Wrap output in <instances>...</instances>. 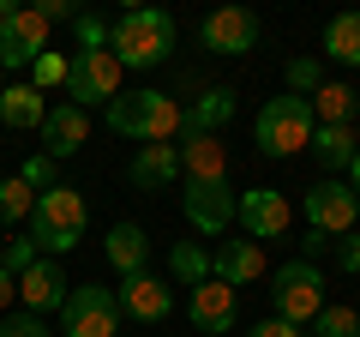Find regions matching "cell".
<instances>
[{"label":"cell","mask_w":360,"mask_h":337,"mask_svg":"<svg viewBox=\"0 0 360 337\" xmlns=\"http://www.w3.org/2000/svg\"><path fill=\"white\" fill-rule=\"evenodd\" d=\"M84 139H90V115L78 103H54L49 109V121H42V157H72V151H84Z\"/></svg>","instance_id":"obj_18"},{"label":"cell","mask_w":360,"mask_h":337,"mask_svg":"<svg viewBox=\"0 0 360 337\" xmlns=\"http://www.w3.org/2000/svg\"><path fill=\"white\" fill-rule=\"evenodd\" d=\"M180 181H229V145L217 133H180Z\"/></svg>","instance_id":"obj_16"},{"label":"cell","mask_w":360,"mask_h":337,"mask_svg":"<svg viewBox=\"0 0 360 337\" xmlns=\"http://www.w3.org/2000/svg\"><path fill=\"white\" fill-rule=\"evenodd\" d=\"M307 103H312V121H319V127H354L360 91H354V85H342V78H324Z\"/></svg>","instance_id":"obj_20"},{"label":"cell","mask_w":360,"mask_h":337,"mask_svg":"<svg viewBox=\"0 0 360 337\" xmlns=\"http://www.w3.org/2000/svg\"><path fill=\"white\" fill-rule=\"evenodd\" d=\"M205 49L210 54H252V42H258V18L246 13V6H217V13L205 18Z\"/></svg>","instance_id":"obj_13"},{"label":"cell","mask_w":360,"mask_h":337,"mask_svg":"<svg viewBox=\"0 0 360 337\" xmlns=\"http://www.w3.org/2000/svg\"><path fill=\"white\" fill-rule=\"evenodd\" d=\"M307 151L319 157V168H324V175H348V163H354L360 139H354V127H319Z\"/></svg>","instance_id":"obj_23"},{"label":"cell","mask_w":360,"mask_h":337,"mask_svg":"<svg viewBox=\"0 0 360 337\" xmlns=\"http://www.w3.org/2000/svg\"><path fill=\"white\" fill-rule=\"evenodd\" d=\"M312 133H319V121H312V103L307 97H270L264 109H258V121H252V145L264 157H300L312 145Z\"/></svg>","instance_id":"obj_3"},{"label":"cell","mask_w":360,"mask_h":337,"mask_svg":"<svg viewBox=\"0 0 360 337\" xmlns=\"http://www.w3.org/2000/svg\"><path fill=\"white\" fill-rule=\"evenodd\" d=\"M127 181L139 187V193H156V187H174L180 181V151L174 145H139L132 151V168Z\"/></svg>","instance_id":"obj_19"},{"label":"cell","mask_w":360,"mask_h":337,"mask_svg":"<svg viewBox=\"0 0 360 337\" xmlns=\"http://www.w3.org/2000/svg\"><path fill=\"white\" fill-rule=\"evenodd\" d=\"M30 265H37V241H6V271H30Z\"/></svg>","instance_id":"obj_34"},{"label":"cell","mask_w":360,"mask_h":337,"mask_svg":"<svg viewBox=\"0 0 360 337\" xmlns=\"http://www.w3.org/2000/svg\"><path fill=\"white\" fill-rule=\"evenodd\" d=\"M108 127L120 139H139V145H168L186 133V109L174 103L168 91H132L108 103Z\"/></svg>","instance_id":"obj_2"},{"label":"cell","mask_w":360,"mask_h":337,"mask_svg":"<svg viewBox=\"0 0 360 337\" xmlns=\"http://www.w3.org/2000/svg\"><path fill=\"white\" fill-rule=\"evenodd\" d=\"M13 301H18V277H13V271H6V265H0V313L13 307Z\"/></svg>","instance_id":"obj_37"},{"label":"cell","mask_w":360,"mask_h":337,"mask_svg":"<svg viewBox=\"0 0 360 337\" xmlns=\"http://www.w3.org/2000/svg\"><path fill=\"white\" fill-rule=\"evenodd\" d=\"M288 85H295V97H312V91L324 85V66L300 54V61H288Z\"/></svg>","instance_id":"obj_32"},{"label":"cell","mask_w":360,"mask_h":337,"mask_svg":"<svg viewBox=\"0 0 360 337\" xmlns=\"http://www.w3.org/2000/svg\"><path fill=\"white\" fill-rule=\"evenodd\" d=\"M30 85H37V91H66V73H72V54H37V61H30Z\"/></svg>","instance_id":"obj_29"},{"label":"cell","mask_w":360,"mask_h":337,"mask_svg":"<svg viewBox=\"0 0 360 337\" xmlns=\"http://www.w3.org/2000/svg\"><path fill=\"white\" fill-rule=\"evenodd\" d=\"M168 271H174L186 289H198V283H210V253L198 241H174L168 247Z\"/></svg>","instance_id":"obj_26"},{"label":"cell","mask_w":360,"mask_h":337,"mask_svg":"<svg viewBox=\"0 0 360 337\" xmlns=\"http://www.w3.org/2000/svg\"><path fill=\"white\" fill-rule=\"evenodd\" d=\"M37 13H42V18H49V25H54V18H78V13H72V6H66V0H37Z\"/></svg>","instance_id":"obj_38"},{"label":"cell","mask_w":360,"mask_h":337,"mask_svg":"<svg viewBox=\"0 0 360 337\" xmlns=\"http://www.w3.org/2000/svg\"><path fill=\"white\" fill-rule=\"evenodd\" d=\"M72 37H78V54H84V49H108V18L78 13V18H72Z\"/></svg>","instance_id":"obj_31"},{"label":"cell","mask_w":360,"mask_h":337,"mask_svg":"<svg viewBox=\"0 0 360 337\" xmlns=\"http://www.w3.org/2000/svg\"><path fill=\"white\" fill-rule=\"evenodd\" d=\"M312 337H360V313L354 307H336V301H324V313L307 325Z\"/></svg>","instance_id":"obj_27"},{"label":"cell","mask_w":360,"mask_h":337,"mask_svg":"<svg viewBox=\"0 0 360 337\" xmlns=\"http://www.w3.org/2000/svg\"><path fill=\"white\" fill-rule=\"evenodd\" d=\"M336 265H342L348 277H360V235H342V241H336Z\"/></svg>","instance_id":"obj_36"},{"label":"cell","mask_w":360,"mask_h":337,"mask_svg":"<svg viewBox=\"0 0 360 337\" xmlns=\"http://www.w3.org/2000/svg\"><path fill=\"white\" fill-rule=\"evenodd\" d=\"M348 187L360 193V151H354V163H348Z\"/></svg>","instance_id":"obj_39"},{"label":"cell","mask_w":360,"mask_h":337,"mask_svg":"<svg viewBox=\"0 0 360 337\" xmlns=\"http://www.w3.org/2000/svg\"><path fill=\"white\" fill-rule=\"evenodd\" d=\"M264 271H270V259H264V247H258V241H222L217 253H210V277L229 283V289L258 283Z\"/></svg>","instance_id":"obj_17"},{"label":"cell","mask_w":360,"mask_h":337,"mask_svg":"<svg viewBox=\"0 0 360 337\" xmlns=\"http://www.w3.org/2000/svg\"><path fill=\"white\" fill-rule=\"evenodd\" d=\"M234 103H240V97H234L229 85H210V91L186 109V133H217V139H222V127L234 121Z\"/></svg>","instance_id":"obj_22"},{"label":"cell","mask_w":360,"mask_h":337,"mask_svg":"<svg viewBox=\"0 0 360 337\" xmlns=\"http://www.w3.org/2000/svg\"><path fill=\"white\" fill-rule=\"evenodd\" d=\"M37 54H49V18L37 6H18L13 25L0 30V73H13V66H30Z\"/></svg>","instance_id":"obj_9"},{"label":"cell","mask_w":360,"mask_h":337,"mask_svg":"<svg viewBox=\"0 0 360 337\" xmlns=\"http://www.w3.org/2000/svg\"><path fill=\"white\" fill-rule=\"evenodd\" d=\"M0 97H6V73H0Z\"/></svg>","instance_id":"obj_41"},{"label":"cell","mask_w":360,"mask_h":337,"mask_svg":"<svg viewBox=\"0 0 360 337\" xmlns=\"http://www.w3.org/2000/svg\"><path fill=\"white\" fill-rule=\"evenodd\" d=\"M324 54L342 66H360V13H336L324 25Z\"/></svg>","instance_id":"obj_25"},{"label":"cell","mask_w":360,"mask_h":337,"mask_svg":"<svg viewBox=\"0 0 360 337\" xmlns=\"http://www.w3.org/2000/svg\"><path fill=\"white\" fill-rule=\"evenodd\" d=\"M288 217H295V211H288V199L276 193V187H246L240 211H234V223H240L252 241H276V235L288 229Z\"/></svg>","instance_id":"obj_10"},{"label":"cell","mask_w":360,"mask_h":337,"mask_svg":"<svg viewBox=\"0 0 360 337\" xmlns=\"http://www.w3.org/2000/svg\"><path fill=\"white\" fill-rule=\"evenodd\" d=\"M300 211H307L312 235H354V217H360V193L348 181H336V175H324L319 187H312L307 199H300Z\"/></svg>","instance_id":"obj_7"},{"label":"cell","mask_w":360,"mask_h":337,"mask_svg":"<svg viewBox=\"0 0 360 337\" xmlns=\"http://www.w3.org/2000/svg\"><path fill=\"white\" fill-rule=\"evenodd\" d=\"M66 295H72V283H66L60 259H37L30 271H18V301H25V313H60Z\"/></svg>","instance_id":"obj_14"},{"label":"cell","mask_w":360,"mask_h":337,"mask_svg":"<svg viewBox=\"0 0 360 337\" xmlns=\"http://www.w3.org/2000/svg\"><path fill=\"white\" fill-rule=\"evenodd\" d=\"M246 337H312V331H300V325H288V319H276V313H270V319H258Z\"/></svg>","instance_id":"obj_35"},{"label":"cell","mask_w":360,"mask_h":337,"mask_svg":"<svg viewBox=\"0 0 360 337\" xmlns=\"http://www.w3.org/2000/svg\"><path fill=\"white\" fill-rule=\"evenodd\" d=\"M42 121H49V103H42L37 85H6V97H0V127L42 133Z\"/></svg>","instance_id":"obj_21"},{"label":"cell","mask_w":360,"mask_h":337,"mask_svg":"<svg viewBox=\"0 0 360 337\" xmlns=\"http://www.w3.org/2000/svg\"><path fill=\"white\" fill-rule=\"evenodd\" d=\"M60 337H120V301L103 283H72L60 307Z\"/></svg>","instance_id":"obj_6"},{"label":"cell","mask_w":360,"mask_h":337,"mask_svg":"<svg viewBox=\"0 0 360 337\" xmlns=\"http://www.w3.org/2000/svg\"><path fill=\"white\" fill-rule=\"evenodd\" d=\"M18 181H25L30 193H37V199L49 193V187H60V181H54V157H42V151H30V157H25V168H18Z\"/></svg>","instance_id":"obj_30"},{"label":"cell","mask_w":360,"mask_h":337,"mask_svg":"<svg viewBox=\"0 0 360 337\" xmlns=\"http://www.w3.org/2000/svg\"><path fill=\"white\" fill-rule=\"evenodd\" d=\"M234 313H240V301H234V289L217 283V277L186 295V319H193L198 331H210V337H229L234 331Z\"/></svg>","instance_id":"obj_15"},{"label":"cell","mask_w":360,"mask_h":337,"mask_svg":"<svg viewBox=\"0 0 360 337\" xmlns=\"http://www.w3.org/2000/svg\"><path fill=\"white\" fill-rule=\"evenodd\" d=\"M120 78H127V66L115 61V49H84V54H72V73H66V103H78L90 115L96 103H115L120 97Z\"/></svg>","instance_id":"obj_5"},{"label":"cell","mask_w":360,"mask_h":337,"mask_svg":"<svg viewBox=\"0 0 360 337\" xmlns=\"http://www.w3.org/2000/svg\"><path fill=\"white\" fill-rule=\"evenodd\" d=\"M103 247H108V259H115L120 277H139V271H144V253H150V241H144L139 223H115Z\"/></svg>","instance_id":"obj_24"},{"label":"cell","mask_w":360,"mask_h":337,"mask_svg":"<svg viewBox=\"0 0 360 337\" xmlns=\"http://www.w3.org/2000/svg\"><path fill=\"white\" fill-rule=\"evenodd\" d=\"M270 307H276V319H288V325L307 331V325L324 313V277H319V265H307V259L276 265V277H270Z\"/></svg>","instance_id":"obj_4"},{"label":"cell","mask_w":360,"mask_h":337,"mask_svg":"<svg viewBox=\"0 0 360 337\" xmlns=\"http://www.w3.org/2000/svg\"><path fill=\"white\" fill-rule=\"evenodd\" d=\"M13 13H18V6H13V0H0V30H6V25H13Z\"/></svg>","instance_id":"obj_40"},{"label":"cell","mask_w":360,"mask_h":337,"mask_svg":"<svg viewBox=\"0 0 360 337\" xmlns=\"http://www.w3.org/2000/svg\"><path fill=\"white\" fill-rule=\"evenodd\" d=\"M108 49H115L120 66L150 73V66H162L168 49H174V18H168L162 6H127L120 18H108Z\"/></svg>","instance_id":"obj_1"},{"label":"cell","mask_w":360,"mask_h":337,"mask_svg":"<svg viewBox=\"0 0 360 337\" xmlns=\"http://www.w3.org/2000/svg\"><path fill=\"white\" fill-rule=\"evenodd\" d=\"M115 301H120V313H132L139 325H156V319H168V313H174V289H168L162 277H150V271L120 277Z\"/></svg>","instance_id":"obj_12"},{"label":"cell","mask_w":360,"mask_h":337,"mask_svg":"<svg viewBox=\"0 0 360 337\" xmlns=\"http://www.w3.org/2000/svg\"><path fill=\"white\" fill-rule=\"evenodd\" d=\"M180 211H186V223L198 235H229L234 211H240V193H229V181H186Z\"/></svg>","instance_id":"obj_8"},{"label":"cell","mask_w":360,"mask_h":337,"mask_svg":"<svg viewBox=\"0 0 360 337\" xmlns=\"http://www.w3.org/2000/svg\"><path fill=\"white\" fill-rule=\"evenodd\" d=\"M0 337H54L49 325H42V313H6V319H0Z\"/></svg>","instance_id":"obj_33"},{"label":"cell","mask_w":360,"mask_h":337,"mask_svg":"<svg viewBox=\"0 0 360 337\" xmlns=\"http://www.w3.org/2000/svg\"><path fill=\"white\" fill-rule=\"evenodd\" d=\"M30 217H37V229L30 235H84V217H90V205H84V193H78V187H49V193L37 199V211H30Z\"/></svg>","instance_id":"obj_11"},{"label":"cell","mask_w":360,"mask_h":337,"mask_svg":"<svg viewBox=\"0 0 360 337\" xmlns=\"http://www.w3.org/2000/svg\"><path fill=\"white\" fill-rule=\"evenodd\" d=\"M30 211H37V193H30L18 175H6V181H0V223H25Z\"/></svg>","instance_id":"obj_28"}]
</instances>
